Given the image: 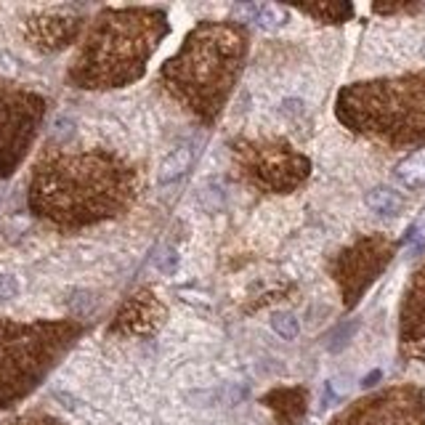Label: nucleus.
<instances>
[{
  "instance_id": "nucleus-9",
  "label": "nucleus",
  "mask_w": 425,
  "mask_h": 425,
  "mask_svg": "<svg viewBox=\"0 0 425 425\" xmlns=\"http://www.w3.org/2000/svg\"><path fill=\"white\" fill-rule=\"evenodd\" d=\"M330 425H425V393L417 386H393L354 402Z\"/></svg>"
},
{
  "instance_id": "nucleus-20",
  "label": "nucleus",
  "mask_w": 425,
  "mask_h": 425,
  "mask_svg": "<svg viewBox=\"0 0 425 425\" xmlns=\"http://www.w3.org/2000/svg\"><path fill=\"white\" fill-rule=\"evenodd\" d=\"M357 330H359V322H357V319H351V322L340 324L338 330H335V332L330 335V343H327V348H330V351H340V348H343V346H346L348 340L354 338V332H357Z\"/></svg>"
},
{
  "instance_id": "nucleus-1",
  "label": "nucleus",
  "mask_w": 425,
  "mask_h": 425,
  "mask_svg": "<svg viewBox=\"0 0 425 425\" xmlns=\"http://www.w3.org/2000/svg\"><path fill=\"white\" fill-rule=\"evenodd\" d=\"M138 170L109 149L48 147L30 176V210L64 232L122 216L138 197Z\"/></svg>"
},
{
  "instance_id": "nucleus-12",
  "label": "nucleus",
  "mask_w": 425,
  "mask_h": 425,
  "mask_svg": "<svg viewBox=\"0 0 425 425\" xmlns=\"http://www.w3.org/2000/svg\"><path fill=\"white\" fill-rule=\"evenodd\" d=\"M399 338L404 343L425 340V263L412 274L399 308Z\"/></svg>"
},
{
  "instance_id": "nucleus-11",
  "label": "nucleus",
  "mask_w": 425,
  "mask_h": 425,
  "mask_svg": "<svg viewBox=\"0 0 425 425\" xmlns=\"http://www.w3.org/2000/svg\"><path fill=\"white\" fill-rule=\"evenodd\" d=\"M165 322V306L154 295L152 290H138L133 292L112 319L109 332L115 335H131V338H144L160 330Z\"/></svg>"
},
{
  "instance_id": "nucleus-24",
  "label": "nucleus",
  "mask_w": 425,
  "mask_h": 425,
  "mask_svg": "<svg viewBox=\"0 0 425 425\" xmlns=\"http://www.w3.org/2000/svg\"><path fill=\"white\" fill-rule=\"evenodd\" d=\"M377 380H380V370H375V372L367 375V377L361 380V386H364V388H372V386H375V383H377Z\"/></svg>"
},
{
  "instance_id": "nucleus-10",
  "label": "nucleus",
  "mask_w": 425,
  "mask_h": 425,
  "mask_svg": "<svg viewBox=\"0 0 425 425\" xmlns=\"http://www.w3.org/2000/svg\"><path fill=\"white\" fill-rule=\"evenodd\" d=\"M85 14L80 6H51L24 17L21 32L40 53H56L75 43L83 32Z\"/></svg>"
},
{
  "instance_id": "nucleus-7",
  "label": "nucleus",
  "mask_w": 425,
  "mask_h": 425,
  "mask_svg": "<svg viewBox=\"0 0 425 425\" xmlns=\"http://www.w3.org/2000/svg\"><path fill=\"white\" fill-rule=\"evenodd\" d=\"M46 117V99L30 88L0 80V178L14 176Z\"/></svg>"
},
{
  "instance_id": "nucleus-8",
  "label": "nucleus",
  "mask_w": 425,
  "mask_h": 425,
  "mask_svg": "<svg viewBox=\"0 0 425 425\" xmlns=\"http://www.w3.org/2000/svg\"><path fill=\"white\" fill-rule=\"evenodd\" d=\"M393 253H396V245L388 237L367 234V237H359L354 245H348L346 250H340L332 258L330 272L338 282L346 308H354L361 301L367 287L391 263Z\"/></svg>"
},
{
  "instance_id": "nucleus-21",
  "label": "nucleus",
  "mask_w": 425,
  "mask_h": 425,
  "mask_svg": "<svg viewBox=\"0 0 425 425\" xmlns=\"http://www.w3.org/2000/svg\"><path fill=\"white\" fill-rule=\"evenodd\" d=\"M3 425H62L56 417L51 415H43V412H30V415H21V417H14V420H8V423Z\"/></svg>"
},
{
  "instance_id": "nucleus-6",
  "label": "nucleus",
  "mask_w": 425,
  "mask_h": 425,
  "mask_svg": "<svg viewBox=\"0 0 425 425\" xmlns=\"http://www.w3.org/2000/svg\"><path fill=\"white\" fill-rule=\"evenodd\" d=\"M234 165L247 184L269 194L295 191L311 173V160L282 138L237 141Z\"/></svg>"
},
{
  "instance_id": "nucleus-3",
  "label": "nucleus",
  "mask_w": 425,
  "mask_h": 425,
  "mask_svg": "<svg viewBox=\"0 0 425 425\" xmlns=\"http://www.w3.org/2000/svg\"><path fill=\"white\" fill-rule=\"evenodd\" d=\"M247 59V30L237 21H202L160 67V83L202 122L223 112Z\"/></svg>"
},
{
  "instance_id": "nucleus-19",
  "label": "nucleus",
  "mask_w": 425,
  "mask_h": 425,
  "mask_svg": "<svg viewBox=\"0 0 425 425\" xmlns=\"http://www.w3.org/2000/svg\"><path fill=\"white\" fill-rule=\"evenodd\" d=\"M272 327L274 332L285 340H295L301 332V324L295 319V314H290V311H276L272 317Z\"/></svg>"
},
{
  "instance_id": "nucleus-5",
  "label": "nucleus",
  "mask_w": 425,
  "mask_h": 425,
  "mask_svg": "<svg viewBox=\"0 0 425 425\" xmlns=\"http://www.w3.org/2000/svg\"><path fill=\"white\" fill-rule=\"evenodd\" d=\"M83 335L72 319H0V407L27 399Z\"/></svg>"
},
{
  "instance_id": "nucleus-14",
  "label": "nucleus",
  "mask_w": 425,
  "mask_h": 425,
  "mask_svg": "<svg viewBox=\"0 0 425 425\" xmlns=\"http://www.w3.org/2000/svg\"><path fill=\"white\" fill-rule=\"evenodd\" d=\"M295 8L306 17H314L317 21H324V24H343L354 17L351 3H301Z\"/></svg>"
},
{
  "instance_id": "nucleus-17",
  "label": "nucleus",
  "mask_w": 425,
  "mask_h": 425,
  "mask_svg": "<svg viewBox=\"0 0 425 425\" xmlns=\"http://www.w3.org/2000/svg\"><path fill=\"white\" fill-rule=\"evenodd\" d=\"M245 17H250L253 21H258L263 30H279L287 24V8L276 6V3H263V6H242Z\"/></svg>"
},
{
  "instance_id": "nucleus-22",
  "label": "nucleus",
  "mask_w": 425,
  "mask_h": 425,
  "mask_svg": "<svg viewBox=\"0 0 425 425\" xmlns=\"http://www.w3.org/2000/svg\"><path fill=\"white\" fill-rule=\"evenodd\" d=\"M19 295V282L11 274H0V301H11Z\"/></svg>"
},
{
  "instance_id": "nucleus-23",
  "label": "nucleus",
  "mask_w": 425,
  "mask_h": 425,
  "mask_svg": "<svg viewBox=\"0 0 425 425\" xmlns=\"http://www.w3.org/2000/svg\"><path fill=\"white\" fill-rule=\"evenodd\" d=\"M377 14H402V11H420L417 3H393V6H372Z\"/></svg>"
},
{
  "instance_id": "nucleus-16",
  "label": "nucleus",
  "mask_w": 425,
  "mask_h": 425,
  "mask_svg": "<svg viewBox=\"0 0 425 425\" xmlns=\"http://www.w3.org/2000/svg\"><path fill=\"white\" fill-rule=\"evenodd\" d=\"M364 202L377 216H399L404 210V197L391 187H375L367 191Z\"/></svg>"
},
{
  "instance_id": "nucleus-25",
  "label": "nucleus",
  "mask_w": 425,
  "mask_h": 425,
  "mask_svg": "<svg viewBox=\"0 0 425 425\" xmlns=\"http://www.w3.org/2000/svg\"><path fill=\"white\" fill-rule=\"evenodd\" d=\"M420 53H423V59H425V43H423V48H420Z\"/></svg>"
},
{
  "instance_id": "nucleus-18",
  "label": "nucleus",
  "mask_w": 425,
  "mask_h": 425,
  "mask_svg": "<svg viewBox=\"0 0 425 425\" xmlns=\"http://www.w3.org/2000/svg\"><path fill=\"white\" fill-rule=\"evenodd\" d=\"M191 157H194L191 147L176 149V152L170 154L168 160L160 165V181H162V184H170V181H176L178 176H184L189 170V165H191Z\"/></svg>"
},
{
  "instance_id": "nucleus-4",
  "label": "nucleus",
  "mask_w": 425,
  "mask_h": 425,
  "mask_svg": "<svg viewBox=\"0 0 425 425\" xmlns=\"http://www.w3.org/2000/svg\"><path fill=\"white\" fill-rule=\"evenodd\" d=\"M335 115L351 133L388 149H425V72L346 85Z\"/></svg>"
},
{
  "instance_id": "nucleus-2",
  "label": "nucleus",
  "mask_w": 425,
  "mask_h": 425,
  "mask_svg": "<svg viewBox=\"0 0 425 425\" xmlns=\"http://www.w3.org/2000/svg\"><path fill=\"white\" fill-rule=\"evenodd\" d=\"M168 32L170 21L162 8H102L69 64V83L83 91H115L136 83Z\"/></svg>"
},
{
  "instance_id": "nucleus-15",
  "label": "nucleus",
  "mask_w": 425,
  "mask_h": 425,
  "mask_svg": "<svg viewBox=\"0 0 425 425\" xmlns=\"http://www.w3.org/2000/svg\"><path fill=\"white\" fill-rule=\"evenodd\" d=\"M396 181L404 189H425V149L420 152H412L409 157H404L396 170H393Z\"/></svg>"
},
{
  "instance_id": "nucleus-13",
  "label": "nucleus",
  "mask_w": 425,
  "mask_h": 425,
  "mask_svg": "<svg viewBox=\"0 0 425 425\" xmlns=\"http://www.w3.org/2000/svg\"><path fill=\"white\" fill-rule=\"evenodd\" d=\"M263 404L276 412L285 425H295L306 412V391L303 388H282L263 396Z\"/></svg>"
}]
</instances>
